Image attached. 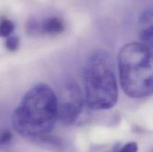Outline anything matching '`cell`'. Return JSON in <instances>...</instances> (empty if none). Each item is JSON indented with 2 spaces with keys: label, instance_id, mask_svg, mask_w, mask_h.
Segmentation results:
<instances>
[{
  "label": "cell",
  "instance_id": "obj_1",
  "mask_svg": "<svg viewBox=\"0 0 153 152\" xmlns=\"http://www.w3.org/2000/svg\"><path fill=\"white\" fill-rule=\"evenodd\" d=\"M57 119V95L50 86L40 83L24 95L12 114L11 122L19 135L43 139L50 134Z\"/></svg>",
  "mask_w": 153,
  "mask_h": 152
},
{
  "label": "cell",
  "instance_id": "obj_2",
  "mask_svg": "<svg viewBox=\"0 0 153 152\" xmlns=\"http://www.w3.org/2000/svg\"><path fill=\"white\" fill-rule=\"evenodd\" d=\"M86 104L93 110L112 108L117 102L118 86L114 63L108 52L94 51L85 63L82 72Z\"/></svg>",
  "mask_w": 153,
  "mask_h": 152
},
{
  "label": "cell",
  "instance_id": "obj_3",
  "mask_svg": "<svg viewBox=\"0 0 153 152\" xmlns=\"http://www.w3.org/2000/svg\"><path fill=\"white\" fill-rule=\"evenodd\" d=\"M120 86L132 98L153 95V52L142 43H129L118 54Z\"/></svg>",
  "mask_w": 153,
  "mask_h": 152
},
{
  "label": "cell",
  "instance_id": "obj_4",
  "mask_svg": "<svg viewBox=\"0 0 153 152\" xmlns=\"http://www.w3.org/2000/svg\"><path fill=\"white\" fill-rule=\"evenodd\" d=\"M57 99L58 119L67 125L75 123L82 115L85 102V98L78 83L72 80L66 81Z\"/></svg>",
  "mask_w": 153,
  "mask_h": 152
},
{
  "label": "cell",
  "instance_id": "obj_5",
  "mask_svg": "<svg viewBox=\"0 0 153 152\" xmlns=\"http://www.w3.org/2000/svg\"><path fill=\"white\" fill-rule=\"evenodd\" d=\"M137 32L140 43L153 52V7L146 9L137 21Z\"/></svg>",
  "mask_w": 153,
  "mask_h": 152
},
{
  "label": "cell",
  "instance_id": "obj_6",
  "mask_svg": "<svg viewBox=\"0 0 153 152\" xmlns=\"http://www.w3.org/2000/svg\"><path fill=\"white\" fill-rule=\"evenodd\" d=\"M30 32L35 30H39L42 33L51 35H55V34H59L64 30V22H62L61 19L56 17V16H50L46 19H43L40 25H36L31 26L29 25L28 27Z\"/></svg>",
  "mask_w": 153,
  "mask_h": 152
},
{
  "label": "cell",
  "instance_id": "obj_7",
  "mask_svg": "<svg viewBox=\"0 0 153 152\" xmlns=\"http://www.w3.org/2000/svg\"><path fill=\"white\" fill-rule=\"evenodd\" d=\"M15 25L10 19H4L0 22V37H8L11 35Z\"/></svg>",
  "mask_w": 153,
  "mask_h": 152
},
{
  "label": "cell",
  "instance_id": "obj_8",
  "mask_svg": "<svg viewBox=\"0 0 153 152\" xmlns=\"http://www.w3.org/2000/svg\"><path fill=\"white\" fill-rule=\"evenodd\" d=\"M138 145L134 142H130L126 143L125 145L120 147V143H117L113 148V152H137Z\"/></svg>",
  "mask_w": 153,
  "mask_h": 152
},
{
  "label": "cell",
  "instance_id": "obj_9",
  "mask_svg": "<svg viewBox=\"0 0 153 152\" xmlns=\"http://www.w3.org/2000/svg\"><path fill=\"white\" fill-rule=\"evenodd\" d=\"M5 48L10 52H15L17 50L19 46V39L16 36H10L7 37L4 43Z\"/></svg>",
  "mask_w": 153,
  "mask_h": 152
},
{
  "label": "cell",
  "instance_id": "obj_10",
  "mask_svg": "<svg viewBox=\"0 0 153 152\" xmlns=\"http://www.w3.org/2000/svg\"><path fill=\"white\" fill-rule=\"evenodd\" d=\"M12 139V134L9 131H5L3 132L0 135V146L4 145L10 142Z\"/></svg>",
  "mask_w": 153,
  "mask_h": 152
},
{
  "label": "cell",
  "instance_id": "obj_11",
  "mask_svg": "<svg viewBox=\"0 0 153 152\" xmlns=\"http://www.w3.org/2000/svg\"><path fill=\"white\" fill-rule=\"evenodd\" d=\"M152 152H153V151H152Z\"/></svg>",
  "mask_w": 153,
  "mask_h": 152
}]
</instances>
